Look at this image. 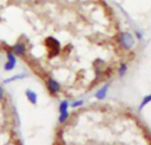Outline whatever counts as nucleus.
<instances>
[{"instance_id":"9d476101","label":"nucleus","mask_w":151,"mask_h":145,"mask_svg":"<svg viewBox=\"0 0 151 145\" xmlns=\"http://www.w3.org/2000/svg\"><path fill=\"white\" fill-rule=\"evenodd\" d=\"M68 109V102L66 100L61 102L60 105H59V112L60 113H64V112H66Z\"/></svg>"},{"instance_id":"20e7f679","label":"nucleus","mask_w":151,"mask_h":145,"mask_svg":"<svg viewBox=\"0 0 151 145\" xmlns=\"http://www.w3.org/2000/svg\"><path fill=\"white\" fill-rule=\"evenodd\" d=\"M7 61L4 65V70L5 71H12V69H14L15 66H16V56L12 53V52H7Z\"/></svg>"},{"instance_id":"4468645a","label":"nucleus","mask_w":151,"mask_h":145,"mask_svg":"<svg viewBox=\"0 0 151 145\" xmlns=\"http://www.w3.org/2000/svg\"><path fill=\"white\" fill-rule=\"evenodd\" d=\"M83 100H78V101H75L72 104V106L73 107H78V106H81L83 105Z\"/></svg>"},{"instance_id":"f257e3e1","label":"nucleus","mask_w":151,"mask_h":145,"mask_svg":"<svg viewBox=\"0 0 151 145\" xmlns=\"http://www.w3.org/2000/svg\"><path fill=\"white\" fill-rule=\"evenodd\" d=\"M119 42L125 50H131L135 45V38L129 32H122L119 35Z\"/></svg>"},{"instance_id":"0eeeda50","label":"nucleus","mask_w":151,"mask_h":145,"mask_svg":"<svg viewBox=\"0 0 151 145\" xmlns=\"http://www.w3.org/2000/svg\"><path fill=\"white\" fill-rule=\"evenodd\" d=\"M26 96L27 97V99L29 100V102H31L32 104H36L37 102V95L35 91L31 90V89H27L26 91Z\"/></svg>"},{"instance_id":"1a4fd4ad","label":"nucleus","mask_w":151,"mask_h":145,"mask_svg":"<svg viewBox=\"0 0 151 145\" xmlns=\"http://www.w3.org/2000/svg\"><path fill=\"white\" fill-rule=\"evenodd\" d=\"M25 76H26V75H25L24 74H17V75H14V76H12V77H11V78H9V79L5 80V81H4V82H5V83H8V82H13V81H15V80H19V79H23V78H24Z\"/></svg>"},{"instance_id":"2eb2a0df","label":"nucleus","mask_w":151,"mask_h":145,"mask_svg":"<svg viewBox=\"0 0 151 145\" xmlns=\"http://www.w3.org/2000/svg\"><path fill=\"white\" fill-rule=\"evenodd\" d=\"M3 97H4V89L3 88L0 87V100L3 99Z\"/></svg>"},{"instance_id":"39448f33","label":"nucleus","mask_w":151,"mask_h":145,"mask_svg":"<svg viewBox=\"0 0 151 145\" xmlns=\"http://www.w3.org/2000/svg\"><path fill=\"white\" fill-rule=\"evenodd\" d=\"M12 50H13L14 55L23 56L27 51V47L23 42H18L12 46Z\"/></svg>"},{"instance_id":"f03ea898","label":"nucleus","mask_w":151,"mask_h":145,"mask_svg":"<svg viewBox=\"0 0 151 145\" xmlns=\"http://www.w3.org/2000/svg\"><path fill=\"white\" fill-rule=\"evenodd\" d=\"M45 44L49 49V57L53 58L59 53L60 50V43L54 37L49 36L45 40Z\"/></svg>"},{"instance_id":"9b49d317","label":"nucleus","mask_w":151,"mask_h":145,"mask_svg":"<svg viewBox=\"0 0 151 145\" xmlns=\"http://www.w3.org/2000/svg\"><path fill=\"white\" fill-rule=\"evenodd\" d=\"M68 116H69L68 111H66V112H64V113H60V116H59V121H60L61 123L65 122V121L67 120Z\"/></svg>"},{"instance_id":"7ed1b4c3","label":"nucleus","mask_w":151,"mask_h":145,"mask_svg":"<svg viewBox=\"0 0 151 145\" xmlns=\"http://www.w3.org/2000/svg\"><path fill=\"white\" fill-rule=\"evenodd\" d=\"M47 88L50 91V94L55 95L57 93H58L60 91V84L53 78H49L48 82H47Z\"/></svg>"},{"instance_id":"ddd939ff","label":"nucleus","mask_w":151,"mask_h":145,"mask_svg":"<svg viewBox=\"0 0 151 145\" xmlns=\"http://www.w3.org/2000/svg\"><path fill=\"white\" fill-rule=\"evenodd\" d=\"M56 145H65L64 140H63V138H62V135H58V139H57Z\"/></svg>"},{"instance_id":"f8f14e48","label":"nucleus","mask_w":151,"mask_h":145,"mask_svg":"<svg viewBox=\"0 0 151 145\" xmlns=\"http://www.w3.org/2000/svg\"><path fill=\"white\" fill-rule=\"evenodd\" d=\"M151 100V96H147L146 97H144V99L142 100V104H141V106H140V110H142L147 104H149Z\"/></svg>"},{"instance_id":"6e6552de","label":"nucleus","mask_w":151,"mask_h":145,"mask_svg":"<svg viewBox=\"0 0 151 145\" xmlns=\"http://www.w3.org/2000/svg\"><path fill=\"white\" fill-rule=\"evenodd\" d=\"M127 64H121L120 65V66H119V75L120 76V77H123L125 74H126V73H127Z\"/></svg>"},{"instance_id":"423d86ee","label":"nucleus","mask_w":151,"mask_h":145,"mask_svg":"<svg viewBox=\"0 0 151 145\" xmlns=\"http://www.w3.org/2000/svg\"><path fill=\"white\" fill-rule=\"evenodd\" d=\"M108 89H109V84H105L96 93V97L99 100H103L104 98H105L106 95H107V92H108Z\"/></svg>"},{"instance_id":"dca6fc26","label":"nucleus","mask_w":151,"mask_h":145,"mask_svg":"<svg viewBox=\"0 0 151 145\" xmlns=\"http://www.w3.org/2000/svg\"><path fill=\"white\" fill-rule=\"evenodd\" d=\"M135 34H136V35L138 36V38H139V39H142V34H141L140 32L136 31V32H135Z\"/></svg>"}]
</instances>
